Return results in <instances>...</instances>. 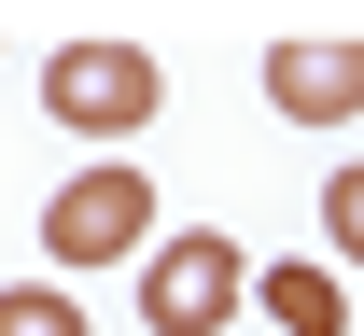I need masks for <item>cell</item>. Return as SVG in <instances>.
Segmentation results:
<instances>
[{
	"instance_id": "3957f363",
	"label": "cell",
	"mask_w": 364,
	"mask_h": 336,
	"mask_svg": "<svg viewBox=\"0 0 364 336\" xmlns=\"http://www.w3.org/2000/svg\"><path fill=\"white\" fill-rule=\"evenodd\" d=\"M140 224H154V183H140V168H70L56 210H43V252L56 266H127Z\"/></svg>"
},
{
	"instance_id": "52a82bcc",
	"label": "cell",
	"mask_w": 364,
	"mask_h": 336,
	"mask_svg": "<svg viewBox=\"0 0 364 336\" xmlns=\"http://www.w3.org/2000/svg\"><path fill=\"white\" fill-rule=\"evenodd\" d=\"M322 239H336V266H364V168L322 183Z\"/></svg>"
},
{
	"instance_id": "277c9868",
	"label": "cell",
	"mask_w": 364,
	"mask_h": 336,
	"mask_svg": "<svg viewBox=\"0 0 364 336\" xmlns=\"http://www.w3.org/2000/svg\"><path fill=\"white\" fill-rule=\"evenodd\" d=\"M267 112H294V126L364 112V43H267Z\"/></svg>"
},
{
	"instance_id": "7a4b0ae2",
	"label": "cell",
	"mask_w": 364,
	"mask_h": 336,
	"mask_svg": "<svg viewBox=\"0 0 364 336\" xmlns=\"http://www.w3.org/2000/svg\"><path fill=\"white\" fill-rule=\"evenodd\" d=\"M238 294H252V252L210 239V224H182V239H154V266H140V323L154 336H225Z\"/></svg>"
},
{
	"instance_id": "5b68a950",
	"label": "cell",
	"mask_w": 364,
	"mask_h": 336,
	"mask_svg": "<svg viewBox=\"0 0 364 336\" xmlns=\"http://www.w3.org/2000/svg\"><path fill=\"white\" fill-rule=\"evenodd\" d=\"M252 294H267L280 336H350V281L336 266H252Z\"/></svg>"
},
{
	"instance_id": "8992f818",
	"label": "cell",
	"mask_w": 364,
	"mask_h": 336,
	"mask_svg": "<svg viewBox=\"0 0 364 336\" xmlns=\"http://www.w3.org/2000/svg\"><path fill=\"white\" fill-rule=\"evenodd\" d=\"M0 336H85V308H70V294H28V281H14V294H0Z\"/></svg>"
},
{
	"instance_id": "6da1fadb",
	"label": "cell",
	"mask_w": 364,
	"mask_h": 336,
	"mask_svg": "<svg viewBox=\"0 0 364 336\" xmlns=\"http://www.w3.org/2000/svg\"><path fill=\"white\" fill-rule=\"evenodd\" d=\"M154 98H168V70L140 43H56L43 56V112L70 141H127V126H154Z\"/></svg>"
}]
</instances>
